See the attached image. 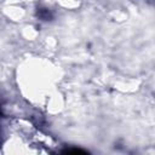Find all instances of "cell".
Masks as SVG:
<instances>
[{"label": "cell", "instance_id": "cell-2", "mask_svg": "<svg viewBox=\"0 0 155 155\" xmlns=\"http://www.w3.org/2000/svg\"><path fill=\"white\" fill-rule=\"evenodd\" d=\"M63 153H82V154H86V151L85 150H82V149H67V150H64Z\"/></svg>", "mask_w": 155, "mask_h": 155}, {"label": "cell", "instance_id": "cell-1", "mask_svg": "<svg viewBox=\"0 0 155 155\" xmlns=\"http://www.w3.org/2000/svg\"><path fill=\"white\" fill-rule=\"evenodd\" d=\"M38 15H39V17L42 18V19H48V18L51 17V15H50V12H48L47 10H40Z\"/></svg>", "mask_w": 155, "mask_h": 155}]
</instances>
